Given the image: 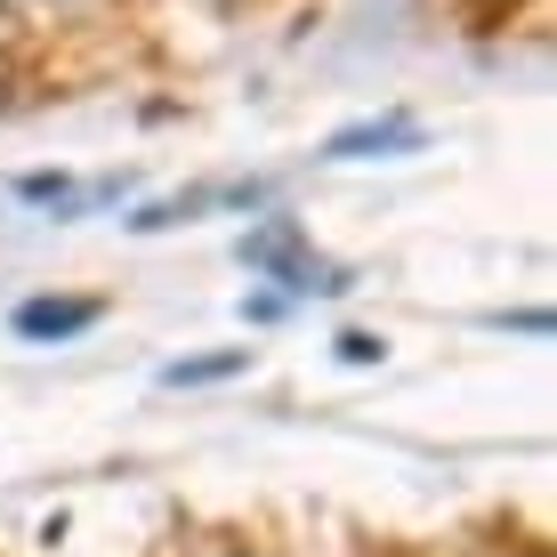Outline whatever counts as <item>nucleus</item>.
I'll return each mask as SVG.
<instances>
[{"mask_svg":"<svg viewBox=\"0 0 557 557\" xmlns=\"http://www.w3.org/2000/svg\"><path fill=\"white\" fill-rule=\"evenodd\" d=\"M98 323V299H25L16 307V332L25 339H73Z\"/></svg>","mask_w":557,"mask_h":557,"instance_id":"1","label":"nucleus"},{"mask_svg":"<svg viewBox=\"0 0 557 557\" xmlns=\"http://www.w3.org/2000/svg\"><path fill=\"white\" fill-rule=\"evenodd\" d=\"M226 372H243V356H202V363H170V388H186V380H226Z\"/></svg>","mask_w":557,"mask_h":557,"instance_id":"2","label":"nucleus"},{"mask_svg":"<svg viewBox=\"0 0 557 557\" xmlns=\"http://www.w3.org/2000/svg\"><path fill=\"white\" fill-rule=\"evenodd\" d=\"M339 356H348V363H372L380 339H372V332H348V339H339Z\"/></svg>","mask_w":557,"mask_h":557,"instance_id":"3","label":"nucleus"},{"mask_svg":"<svg viewBox=\"0 0 557 557\" xmlns=\"http://www.w3.org/2000/svg\"><path fill=\"white\" fill-rule=\"evenodd\" d=\"M226 557H259V549H226Z\"/></svg>","mask_w":557,"mask_h":557,"instance_id":"4","label":"nucleus"}]
</instances>
